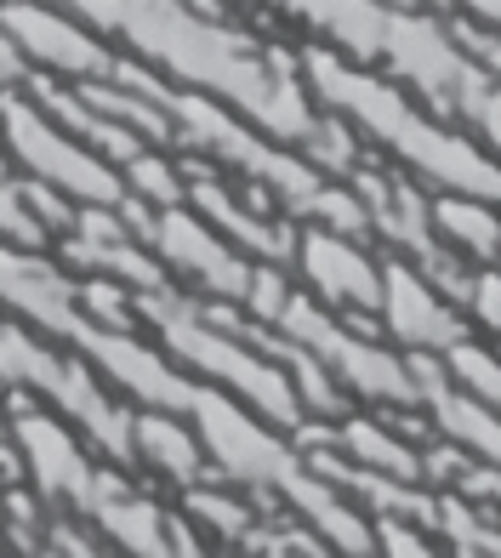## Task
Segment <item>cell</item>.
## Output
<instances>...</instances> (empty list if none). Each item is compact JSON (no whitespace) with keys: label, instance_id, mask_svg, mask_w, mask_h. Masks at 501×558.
<instances>
[{"label":"cell","instance_id":"cell-1","mask_svg":"<svg viewBox=\"0 0 501 558\" xmlns=\"http://www.w3.org/2000/svg\"><path fill=\"white\" fill-rule=\"evenodd\" d=\"M308 69H314L319 92L331 97V109L359 114L365 132H370L376 143H388L411 171L433 177V183L450 189V194L501 199V166H496L490 155H479L467 137L444 132V125H433V120H421L388 81H376V74H354V69H342L337 58H325V52H314Z\"/></svg>","mask_w":501,"mask_h":558},{"label":"cell","instance_id":"cell-2","mask_svg":"<svg viewBox=\"0 0 501 558\" xmlns=\"http://www.w3.org/2000/svg\"><path fill=\"white\" fill-rule=\"evenodd\" d=\"M137 308L160 325V337L171 342V353H183L188 365L211 371L217 383L240 388L245 399H257L273 422L296 427V399H303V393H296V388L285 383V376L268 365V353H262V360H250L240 331H229V325L211 319L206 308H188V302L166 296L160 286H155V291H137Z\"/></svg>","mask_w":501,"mask_h":558},{"label":"cell","instance_id":"cell-3","mask_svg":"<svg viewBox=\"0 0 501 558\" xmlns=\"http://www.w3.org/2000/svg\"><path fill=\"white\" fill-rule=\"evenodd\" d=\"M280 331H291L296 342H308L325 365H331V376H342L354 393L365 399H382L393 404V411H421V388H416V371L411 360H399V353L376 348V337L365 331V325H354L347 314H325L314 308L308 296H291L285 314L273 319Z\"/></svg>","mask_w":501,"mask_h":558},{"label":"cell","instance_id":"cell-4","mask_svg":"<svg viewBox=\"0 0 501 558\" xmlns=\"http://www.w3.org/2000/svg\"><path fill=\"white\" fill-rule=\"evenodd\" d=\"M0 383H29V388H46L63 411L86 427V434L103 445L109 456H120V462H132V422H125V411H114V404L103 399V388H91L74 365H63L58 353H46L35 337L12 331L7 319H0Z\"/></svg>","mask_w":501,"mask_h":558},{"label":"cell","instance_id":"cell-5","mask_svg":"<svg viewBox=\"0 0 501 558\" xmlns=\"http://www.w3.org/2000/svg\"><path fill=\"white\" fill-rule=\"evenodd\" d=\"M0 120H7V137L17 148V160L29 171H40V183H58L69 194H81V199H97V206H120L125 199L120 183L103 171V160H91L81 143L58 137L29 104H12L7 97V104H0Z\"/></svg>","mask_w":501,"mask_h":558},{"label":"cell","instance_id":"cell-6","mask_svg":"<svg viewBox=\"0 0 501 558\" xmlns=\"http://www.w3.org/2000/svg\"><path fill=\"white\" fill-rule=\"evenodd\" d=\"M382 319L405 348H456L467 337V308L411 263H382Z\"/></svg>","mask_w":501,"mask_h":558},{"label":"cell","instance_id":"cell-7","mask_svg":"<svg viewBox=\"0 0 501 558\" xmlns=\"http://www.w3.org/2000/svg\"><path fill=\"white\" fill-rule=\"evenodd\" d=\"M303 268L314 279V291L331 302L337 314H347L354 325H365L382 314V268H376L365 251L354 245V234H325V228H314V234H303Z\"/></svg>","mask_w":501,"mask_h":558},{"label":"cell","instance_id":"cell-8","mask_svg":"<svg viewBox=\"0 0 501 558\" xmlns=\"http://www.w3.org/2000/svg\"><path fill=\"white\" fill-rule=\"evenodd\" d=\"M148 245L160 251L166 263H178L183 274H194L206 291H217V296H240L245 302V291H250V268L245 257H234L229 245H222L217 234H206L188 211H178V206H166L160 217H155V228H148Z\"/></svg>","mask_w":501,"mask_h":558},{"label":"cell","instance_id":"cell-9","mask_svg":"<svg viewBox=\"0 0 501 558\" xmlns=\"http://www.w3.org/2000/svg\"><path fill=\"white\" fill-rule=\"evenodd\" d=\"M12 434H17L23 462H29L35 485H40L46 496H63V501H74V507H91V496H97V473L86 468L81 445H74L52 416L23 411V399H17V422H12Z\"/></svg>","mask_w":501,"mask_h":558},{"label":"cell","instance_id":"cell-10","mask_svg":"<svg viewBox=\"0 0 501 558\" xmlns=\"http://www.w3.org/2000/svg\"><path fill=\"white\" fill-rule=\"evenodd\" d=\"M0 23H7V35L23 46V52H35L58 69H74V74H109L114 58L103 46H91L74 23L40 12V7H0Z\"/></svg>","mask_w":501,"mask_h":558},{"label":"cell","instance_id":"cell-11","mask_svg":"<svg viewBox=\"0 0 501 558\" xmlns=\"http://www.w3.org/2000/svg\"><path fill=\"white\" fill-rule=\"evenodd\" d=\"M188 199H194V211H206V217L222 228V234H234L245 251H257V257H273V263H285V257H291V245H296L291 222H262L257 211H245L211 171H199L194 183H188Z\"/></svg>","mask_w":501,"mask_h":558},{"label":"cell","instance_id":"cell-12","mask_svg":"<svg viewBox=\"0 0 501 558\" xmlns=\"http://www.w3.org/2000/svg\"><path fill=\"white\" fill-rule=\"evenodd\" d=\"M433 228L450 251H462L467 263H501V199L485 194H439L433 199Z\"/></svg>","mask_w":501,"mask_h":558},{"label":"cell","instance_id":"cell-13","mask_svg":"<svg viewBox=\"0 0 501 558\" xmlns=\"http://www.w3.org/2000/svg\"><path fill=\"white\" fill-rule=\"evenodd\" d=\"M331 445L347 456V462H365L376 473H399V478H416V485H428L421 478V445H411L405 427H388V422H365V416H347Z\"/></svg>","mask_w":501,"mask_h":558},{"label":"cell","instance_id":"cell-14","mask_svg":"<svg viewBox=\"0 0 501 558\" xmlns=\"http://www.w3.org/2000/svg\"><path fill=\"white\" fill-rule=\"evenodd\" d=\"M132 439H137L143 462L160 468L166 478H178V485H194V478H199V439L188 434L183 422H171V416H137L132 422Z\"/></svg>","mask_w":501,"mask_h":558},{"label":"cell","instance_id":"cell-15","mask_svg":"<svg viewBox=\"0 0 501 558\" xmlns=\"http://www.w3.org/2000/svg\"><path fill=\"white\" fill-rule=\"evenodd\" d=\"M91 513H97V524L109 530V536H120L132 553H166L171 542V519L166 513H155V507H148L143 496H132V490H114V496H97L91 501Z\"/></svg>","mask_w":501,"mask_h":558},{"label":"cell","instance_id":"cell-16","mask_svg":"<svg viewBox=\"0 0 501 558\" xmlns=\"http://www.w3.org/2000/svg\"><path fill=\"white\" fill-rule=\"evenodd\" d=\"M444 365L456 371V383L462 388H473V393H485L496 411H501V360L485 348V342H456V348H444Z\"/></svg>","mask_w":501,"mask_h":558},{"label":"cell","instance_id":"cell-17","mask_svg":"<svg viewBox=\"0 0 501 558\" xmlns=\"http://www.w3.org/2000/svg\"><path fill=\"white\" fill-rule=\"evenodd\" d=\"M132 189L148 199V206H155V211H166V206H178V199H188V189H183V177L178 171H171L166 160H155V155H148V148H143V155L132 160Z\"/></svg>","mask_w":501,"mask_h":558},{"label":"cell","instance_id":"cell-18","mask_svg":"<svg viewBox=\"0 0 501 558\" xmlns=\"http://www.w3.org/2000/svg\"><path fill=\"white\" fill-rule=\"evenodd\" d=\"M188 513H199L217 536H234L245 542L250 536V519H245V507L234 496H222V490H188Z\"/></svg>","mask_w":501,"mask_h":558},{"label":"cell","instance_id":"cell-19","mask_svg":"<svg viewBox=\"0 0 501 558\" xmlns=\"http://www.w3.org/2000/svg\"><path fill=\"white\" fill-rule=\"evenodd\" d=\"M467 319H479L485 331L501 342V274L496 268H473V286H467Z\"/></svg>","mask_w":501,"mask_h":558},{"label":"cell","instance_id":"cell-20","mask_svg":"<svg viewBox=\"0 0 501 558\" xmlns=\"http://www.w3.org/2000/svg\"><path fill=\"white\" fill-rule=\"evenodd\" d=\"M285 302H291V291H285V268H257V274H250V291H245V308L250 314H257V319H280L285 314Z\"/></svg>","mask_w":501,"mask_h":558},{"label":"cell","instance_id":"cell-21","mask_svg":"<svg viewBox=\"0 0 501 558\" xmlns=\"http://www.w3.org/2000/svg\"><path fill=\"white\" fill-rule=\"evenodd\" d=\"M462 120H467V125H479L490 148H501V81L479 86V97L467 104V114H462Z\"/></svg>","mask_w":501,"mask_h":558},{"label":"cell","instance_id":"cell-22","mask_svg":"<svg viewBox=\"0 0 501 558\" xmlns=\"http://www.w3.org/2000/svg\"><path fill=\"white\" fill-rule=\"evenodd\" d=\"M462 496H479V501H490L496 513H501V468L496 462H473L467 473H462V485H456Z\"/></svg>","mask_w":501,"mask_h":558},{"label":"cell","instance_id":"cell-23","mask_svg":"<svg viewBox=\"0 0 501 558\" xmlns=\"http://www.w3.org/2000/svg\"><path fill=\"white\" fill-rule=\"evenodd\" d=\"M0 81H29L23 63H17V40L7 35V23H0Z\"/></svg>","mask_w":501,"mask_h":558},{"label":"cell","instance_id":"cell-24","mask_svg":"<svg viewBox=\"0 0 501 558\" xmlns=\"http://www.w3.org/2000/svg\"><path fill=\"white\" fill-rule=\"evenodd\" d=\"M456 7H462L467 17H479V23H490V29H501V0H456Z\"/></svg>","mask_w":501,"mask_h":558},{"label":"cell","instance_id":"cell-25","mask_svg":"<svg viewBox=\"0 0 501 558\" xmlns=\"http://www.w3.org/2000/svg\"><path fill=\"white\" fill-rule=\"evenodd\" d=\"M0 473H17V450H7V439H0Z\"/></svg>","mask_w":501,"mask_h":558}]
</instances>
